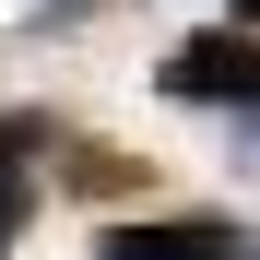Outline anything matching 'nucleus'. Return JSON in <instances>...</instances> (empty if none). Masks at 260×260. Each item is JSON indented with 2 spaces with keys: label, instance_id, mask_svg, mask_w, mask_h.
<instances>
[{
  "label": "nucleus",
  "instance_id": "f257e3e1",
  "mask_svg": "<svg viewBox=\"0 0 260 260\" xmlns=\"http://www.w3.org/2000/svg\"><path fill=\"white\" fill-rule=\"evenodd\" d=\"M154 83H166L178 107H225V118H237V107L260 95V36H248V24H213V36H189Z\"/></svg>",
  "mask_w": 260,
  "mask_h": 260
},
{
  "label": "nucleus",
  "instance_id": "f03ea898",
  "mask_svg": "<svg viewBox=\"0 0 260 260\" xmlns=\"http://www.w3.org/2000/svg\"><path fill=\"white\" fill-rule=\"evenodd\" d=\"M95 260H248L237 213H130V225H95Z\"/></svg>",
  "mask_w": 260,
  "mask_h": 260
},
{
  "label": "nucleus",
  "instance_id": "7ed1b4c3",
  "mask_svg": "<svg viewBox=\"0 0 260 260\" xmlns=\"http://www.w3.org/2000/svg\"><path fill=\"white\" fill-rule=\"evenodd\" d=\"M59 178L83 201H107V189H142V166H130V154H95V142H59Z\"/></svg>",
  "mask_w": 260,
  "mask_h": 260
},
{
  "label": "nucleus",
  "instance_id": "20e7f679",
  "mask_svg": "<svg viewBox=\"0 0 260 260\" xmlns=\"http://www.w3.org/2000/svg\"><path fill=\"white\" fill-rule=\"evenodd\" d=\"M36 201H48V189H36V166H24V154H0V260L24 248V225H36Z\"/></svg>",
  "mask_w": 260,
  "mask_h": 260
},
{
  "label": "nucleus",
  "instance_id": "39448f33",
  "mask_svg": "<svg viewBox=\"0 0 260 260\" xmlns=\"http://www.w3.org/2000/svg\"><path fill=\"white\" fill-rule=\"evenodd\" d=\"M225 142H237V154H260V95H248V107L225 118Z\"/></svg>",
  "mask_w": 260,
  "mask_h": 260
},
{
  "label": "nucleus",
  "instance_id": "423d86ee",
  "mask_svg": "<svg viewBox=\"0 0 260 260\" xmlns=\"http://www.w3.org/2000/svg\"><path fill=\"white\" fill-rule=\"evenodd\" d=\"M237 24H248V36H260V0H237Z\"/></svg>",
  "mask_w": 260,
  "mask_h": 260
}]
</instances>
